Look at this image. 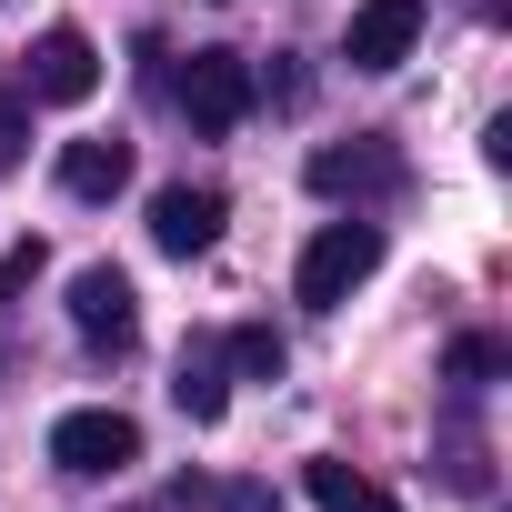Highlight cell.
Here are the masks:
<instances>
[{"mask_svg": "<svg viewBox=\"0 0 512 512\" xmlns=\"http://www.w3.org/2000/svg\"><path fill=\"white\" fill-rule=\"evenodd\" d=\"M372 272H382V221H362V211H352V221H322V231L302 241L292 292H302L312 312H342V302H352Z\"/></svg>", "mask_w": 512, "mask_h": 512, "instance_id": "obj_1", "label": "cell"}, {"mask_svg": "<svg viewBox=\"0 0 512 512\" xmlns=\"http://www.w3.org/2000/svg\"><path fill=\"white\" fill-rule=\"evenodd\" d=\"M171 101H181V121H191L201 141H221V131H241V121H251L262 81H251V61H241V51H191V71L171 81Z\"/></svg>", "mask_w": 512, "mask_h": 512, "instance_id": "obj_2", "label": "cell"}, {"mask_svg": "<svg viewBox=\"0 0 512 512\" xmlns=\"http://www.w3.org/2000/svg\"><path fill=\"white\" fill-rule=\"evenodd\" d=\"M51 462H61L71 482H111V472H131V462H141V422H131V412H111V402L61 412V422H51Z\"/></svg>", "mask_w": 512, "mask_h": 512, "instance_id": "obj_3", "label": "cell"}, {"mask_svg": "<svg viewBox=\"0 0 512 512\" xmlns=\"http://www.w3.org/2000/svg\"><path fill=\"white\" fill-rule=\"evenodd\" d=\"M21 91H31V101H61V111H81V101L101 91V51H91V31H71V21H61V31H41V41H31V71H21Z\"/></svg>", "mask_w": 512, "mask_h": 512, "instance_id": "obj_4", "label": "cell"}, {"mask_svg": "<svg viewBox=\"0 0 512 512\" xmlns=\"http://www.w3.org/2000/svg\"><path fill=\"white\" fill-rule=\"evenodd\" d=\"M312 191L322 201H382V191H402V151L392 141H322L312 151Z\"/></svg>", "mask_w": 512, "mask_h": 512, "instance_id": "obj_5", "label": "cell"}, {"mask_svg": "<svg viewBox=\"0 0 512 512\" xmlns=\"http://www.w3.org/2000/svg\"><path fill=\"white\" fill-rule=\"evenodd\" d=\"M422 21H432V0H362L352 31H342V61L352 71H402L412 41H422Z\"/></svg>", "mask_w": 512, "mask_h": 512, "instance_id": "obj_6", "label": "cell"}, {"mask_svg": "<svg viewBox=\"0 0 512 512\" xmlns=\"http://www.w3.org/2000/svg\"><path fill=\"white\" fill-rule=\"evenodd\" d=\"M221 221H231V201H221L211 181H171V191H151V241L171 251V262L211 251V241H221Z\"/></svg>", "mask_w": 512, "mask_h": 512, "instance_id": "obj_7", "label": "cell"}, {"mask_svg": "<svg viewBox=\"0 0 512 512\" xmlns=\"http://www.w3.org/2000/svg\"><path fill=\"white\" fill-rule=\"evenodd\" d=\"M71 332H81L91 352H131V332H141V302H131V282H121L111 262H91V272L71 282Z\"/></svg>", "mask_w": 512, "mask_h": 512, "instance_id": "obj_8", "label": "cell"}, {"mask_svg": "<svg viewBox=\"0 0 512 512\" xmlns=\"http://www.w3.org/2000/svg\"><path fill=\"white\" fill-rule=\"evenodd\" d=\"M131 181V141H61V191L71 201H111Z\"/></svg>", "mask_w": 512, "mask_h": 512, "instance_id": "obj_9", "label": "cell"}, {"mask_svg": "<svg viewBox=\"0 0 512 512\" xmlns=\"http://www.w3.org/2000/svg\"><path fill=\"white\" fill-rule=\"evenodd\" d=\"M302 492H312L322 512H392V492H382L372 472H352V462H332V452H322V462H302Z\"/></svg>", "mask_w": 512, "mask_h": 512, "instance_id": "obj_10", "label": "cell"}, {"mask_svg": "<svg viewBox=\"0 0 512 512\" xmlns=\"http://www.w3.org/2000/svg\"><path fill=\"white\" fill-rule=\"evenodd\" d=\"M171 402H181L191 422H221V412H231V382H221V352H211V342H191V352H181V372H171Z\"/></svg>", "mask_w": 512, "mask_h": 512, "instance_id": "obj_11", "label": "cell"}, {"mask_svg": "<svg viewBox=\"0 0 512 512\" xmlns=\"http://www.w3.org/2000/svg\"><path fill=\"white\" fill-rule=\"evenodd\" d=\"M221 352H231V372H251V382H282V362H292V352H282V332H272V322H241V332H231V342H221Z\"/></svg>", "mask_w": 512, "mask_h": 512, "instance_id": "obj_12", "label": "cell"}, {"mask_svg": "<svg viewBox=\"0 0 512 512\" xmlns=\"http://www.w3.org/2000/svg\"><path fill=\"white\" fill-rule=\"evenodd\" d=\"M502 372H512V342L502 332H462L452 342V382H502Z\"/></svg>", "mask_w": 512, "mask_h": 512, "instance_id": "obj_13", "label": "cell"}, {"mask_svg": "<svg viewBox=\"0 0 512 512\" xmlns=\"http://www.w3.org/2000/svg\"><path fill=\"white\" fill-rule=\"evenodd\" d=\"M31 151V91H0V161Z\"/></svg>", "mask_w": 512, "mask_h": 512, "instance_id": "obj_14", "label": "cell"}, {"mask_svg": "<svg viewBox=\"0 0 512 512\" xmlns=\"http://www.w3.org/2000/svg\"><path fill=\"white\" fill-rule=\"evenodd\" d=\"M31 272H41V241H21V251H0V302H11V292H31Z\"/></svg>", "mask_w": 512, "mask_h": 512, "instance_id": "obj_15", "label": "cell"}]
</instances>
